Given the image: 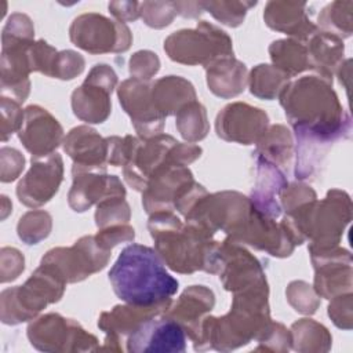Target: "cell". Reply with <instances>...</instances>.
<instances>
[{
  "label": "cell",
  "mask_w": 353,
  "mask_h": 353,
  "mask_svg": "<svg viewBox=\"0 0 353 353\" xmlns=\"http://www.w3.org/2000/svg\"><path fill=\"white\" fill-rule=\"evenodd\" d=\"M353 295L345 292L331 298L328 305V316L332 323L342 330H352L353 327Z\"/></svg>",
  "instance_id": "cell-50"
},
{
  "label": "cell",
  "mask_w": 353,
  "mask_h": 353,
  "mask_svg": "<svg viewBox=\"0 0 353 353\" xmlns=\"http://www.w3.org/2000/svg\"><path fill=\"white\" fill-rule=\"evenodd\" d=\"M131 218L128 203L121 196H110L97 204L95 223L98 229L114 225H125Z\"/></svg>",
  "instance_id": "cell-40"
},
{
  "label": "cell",
  "mask_w": 353,
  "mask_h": 353,
  "mask_svg": "<svg viewBox=\"0 0 353 353\" xmlns=\"http://www.w3.org/2000/svg\"><path fill=\"white\" fill-rule=\"evenodd\" d=\"M176 14L185 18H197L204 11L201 1H176Z\"/></svg>",
  "instance_id": "cell-56"
},
{
  "label": "cell",
  "mask_w": 353,
  "mask_h": 353,
  "mask_svg": "<svg viewBox=\"0 0 353 353\" xmlns=\"http://www.w3.org/2000/svg\"><path fill=\"white\" fill-rule=\"evenodd\" d=\"M34 28L32 19L26 14L15 12L6 22L1 40H33Z\"/></svg>",
  "instance_id": "cell-53"
},
{
  "label": "cell",
  "mask_w": 353,
  "mask_h": 353,
  "mask_svg": "<svg viewBox=\"0 0 353 353\" xmlns=\"http://www.w3.org/2000/svg\"><path fill=\"white\" fill-rule=\"evenodd\" d=\"M152 81L130 77L117 88L121 108L130 116L141 139H150L163 134L164 117L156 110L152 101Z\"/></svg>",
  "instance_id": "cell-16"
},
{
  "label": "cell",
  "mask_w": 353,
  "mask_h": 353,
  "mask_svg": "<svg viewBox=\"0 0 353 353\" xmlns=\"http://www.w3.org/2000/svg\"><path fill=\"white\" fill-rule=\"evenodd\" d=\"M33 40H1V95L22 103L30 92L29 50Z\"/></svg>",
  "instance_id": "cell-25"
},
{
  "label": "cell",
  "mask_w": 353,
  "mask_h": 353,
  "mask_svg": "<svg viewBox=\"0 0 353 353\" xmlns=\"http://www.w3.org/2000/svg\"><path fill=\"white\" fill-rule=\"evenodd\" d=\"M214 305L215 295L212 290L205 285H190L181 294L176 302H171L164 314L175 320L193 342V346H196L200 339L201 323L214 309Z\"/></svg>",
  "instance_id": "cell-26"
},
{
  "label": "cell",
  "mask_w": 353,
  "mask_h": 353,
  "mask_svg": "<svg viewBox=\"0 0 353 353\" xmlns=\"http://www.w3.org/2000/svg\"><path fill=\"white\" fill-rule=\"evenodd\" d=\"M65 287L66 283L52 269L40 263L22 285L1 291V321L8 325H17L36 319L50 303H55L62 298Z\"/></svg>",
  "instance_id": "cell-6"
},
{
  "label": "cell",
  "mask_w": 353,
  "mask_h": 353,
  "mask_svg": "<svg viewBox=\"0 0 353 353\" xmlns=\"http://www.w3.org/2000/svg\"><path fill=\"white\" fill-rule=\"evenodd\" d=\"M285 295L294 310L302 314H314L320 306V296L316 294L314 288L303 280L291 281L285 290Z\"/></svg>",
  "instance_id": "cell-42"
},
{
  "label": "cell",
  "mask_w": 353,
  "mask_h": 353,
  "mask_svg": "<svg viewBox=\"0 0 353 353\" xmlns=\"http://www.w3.org/2000/svg\"><path fill=\"white\" fill-rule=\"evenodd\" d=\"M251 212L250 197L232 190L203 196L185 216L204 232L215 236L222 232L226 237H233L245 223Z\"/></svg>",
  "instance_id": "cell-8"
},
{
  "label": "cell",
  "mask_w": 353,
  "mask_h": 353,
  "mask_svg": "<svg viewBox=\"0 0 353 353\" xmlns=\"http://www.w3.org/2000/svg\"><path fill=\"white\" fill-rule=\"evenodd\" d=\"M352 219V201L346 192L331 189L323 200L302 204L285 214L281 223L295 245L309 240V247L339 245L342 233Z\"/></svg>",
  "instance_id": "cell-5"
},
{
  "label": "cell",
  "mask_w": 353,
  "mask_h": 353,
  "mask_svg": "<svg viewBox=\"0 0 353 353\" xmlns=\"http://www.w3.org/2000/svg\"><path fill=\"white\" fill-rule=\"evenodd\" d=\"M208 90L223 99L241 94L248 83L247 66L234 55L219 58L205 66Z\"/></svg>",
  "instance_id": "cell-30"
},
{
  "label": "cell",
  "mask_w": 353,
  "mask_h": 353,
  "mask_svg": "<svg viewBox=\"0 0 353 353\" xmlns=\"http://www.w3.org/2000/svg\"><path fill=\"white\" fill-rule=\"evenodd\" d=\"M73 183L68 194V203L76 212L87 211L106 197H125V188L116 175H108L105 170L72 167Z\"/></svg>",
  "instance_id": "cell-22"
},
{
  "label": "cell",
  "mask_w": 353,
  "mask_h": 353,
  "mask_svg": "<svg viewBox=\"0 0 353 353\" xmlns=\"http://www.w3.org/2000/svg\"><path fill=\"white\" fill-rule=\"evenodd\" d=\"M58 51L46 40H37L30 46L29 59L32 72H40L48 77L52 74V68Z\"/></svg>",
  "instance_id": "cell-49"
},
{
  "label": "cell",
  "mask_w": 353,
  "mask_h": 353,
  "mask_svg": "<svg viewBox=\"0 0 353 353\" xmlns=\"http://www.w3.org/2000/svg\"><path fill=\"white\" fill-rule=\"evenodd\" d=\"M18 138L32 157L40 159L52 154L62 143L63 128L47 109L29 105L25 108Z\"/></svg>",
  "instance_id": "cell-23"
},
{
  "label": "cell",
  "mask_w": 353,
  "mask_h": 353,
  "mask_svg": "<svg viewBox=\"0 0 353 353\" xmlns=\"http://www.w3.org/2000/svg\"><path fill=\"white\" fill-rule=\"evenodd\" d=\"M171 302L152 306L132 303L116 305L109 312H102L98 320V327L105 332L106 336L103 346L99 349L123 352V339H127V336L146 320L161 314L171 305Z\"/></svg>",
  "instance_id": "cell-24"
},
{
  "label": "cell",
  "mask_w": 353,
  "mask_h": 353,
  "mask_svg": "<svg viewBox=\"0 0 353 353\" xmlns=\"http://www.w3.org/2000/svg\"><path fill=\"white\" fill-rule=\"evenodd\" d=\"M176 15L175 1H143L141 3V17L143 22L154 29L168 26Z\"/></svg>",
  "instance_id": "cell-43"
},
{
  "label": "cell",
  "mask_w": 353,
  "mask_h": 353,
  "mask_svg": "<svg viewBox=\"0 0 353 353\" xmlns=\"http://www.w3.org/2000/svg\"><path fill=\"white\" fill-rule=\"evenodd\" d=\"M255 160V185L251 192L252 207L269 218L277 219L281 215L280 193L288 185L285 174L279 165L252 153Z\"/></svg>",
  "instance_id": "cell-27"
},
{
  "label": "cell",
  "mask_w": 353,
  "mask_h": 353,
  "mask_svg": "<svg viewBox=\"0 0 353 353\" xmlns=\"http://www.w3.org/2000/svg\"><path fill=\"white\" fill-rule=\"evenodd\" d=\"M228 240L247 244L277 258L290 256L295 248L284 225L281 222L276 223L273 218L262 215L252 207V204L250 216L243 228Z\"/></svg>",
  "instance_id": "cell-21"
},
{
  "label": "cell",
  "mask_w": 353,
  "mask_h": 353,
  "mask_svg": "<svg viewBox=\"0 0 353 353\" xmlns=\"http://www.w3.org/2000/svg\"><path fill=\"white\" fill-rule=\"evenodd\" d=\"M254 152L279 167L288 165L294 153L291 131L283 124H273L268 127L263 135L258 139L256 149Z\"/></svg>",
  "instance_id": "cell-35"
},
{
  "label": "cell",
  "mask_w": 353,
  "mask_h": 353,
  "mask_svg": "<svg viewBox=\"0 0 353 353\" xmlns=\"http://www.w3.org/2000/svg\"><path fill=\"white\" fill-rule=\"evenodd\" d=\"M0 167H1V171H0L1 182L4 183L12 182L23 171L25 157L19 150L14 148L3 146L0 149Z\"/></svg>",
  "instance_id": "cell-52"
},
{
  "label": "cell",
  "mask_w": 353,
  "mask_h": 353,
  "mask_svg": "<svg viewBox=\"0 0 353 353\" xmlns=\"http://www.w3.org/2000/svg\"><path fill=\"white\" fill-rule=\"evenodd\" d=\"M291 77L273 65L259 63L250 72L248 85L252 95L261 99H276Z\"/></svg>",
  "instance_id": "cell-36"
},
{
  "label": "cell",
  "mask_w": 353,
  "mask_h": 353,
  "mask_svg": "<svg viewBox=\"0 0 353 353\" xmlns=\"http://www.w3.org/2000/svg\"><path fill=\"white\" fill-rule=\"evenodd\" d=\"M128 66L131 77L139 80H150L160 70V59L153 51L141 50L132 54Z\"/></svg>",
  "instance_id": "cell-48"
},
{
  "label": "cell",
  "mask_w": 353,
  "mask_h": 353,
  "mask_svg": "<svg viewBox=\"0 0 353 353\" xmlns=\"http://www.w3.org/2000/svg\"><path fill=\"white\" fill-rule=\"evenodd\" d=\"M305 44L309 51L312 70L325 80L332 81L334 73L343 62L345 46L342 39L319 29L305 41Z\"/></svg>",
  "instance_id": "cell-32"
},
{
  "label": "cell",
  "mask_w": 353,
  "mask_h": 353,
  "mask_svg": "<svg viewBox=\"0 0 353 353\" xmlns=\"http://www.w3.org/2000/svg\"><path fill=\"white\" fill-rule=\"evenodd\" d=\"M279 99L294 132L334 141L350 137L352 119L332 90V81L319 74L290 80Z\"/></svg>",
  "instance_id": "cell-1"
},
{
  "label": "cell",
  "mask_w": 353,
  "mask_h": 353,
  "mask_svg": "<svg viewBox=\"0 0 353 353\" xmlns=\"http://www.w3.org/2000/svg\"><path fill=\"white\" fill-rule=\"evenodd\" d=\"M125 346L131 353H181L186 350V334L163 312L131 332L125 339Z\"/></svg>",
  "instance_id": "cell-20"
},
{
  "label": "cell",
  "mask_w": 353,
  "mask_h": 353,
  "mask_svg": "<svg viewBox=\"0 0 353 353\" xmlns=\"http://www.w3.org/2000/svg\"><path fill=\"white\" fill-rule=\"evenodd\" d=\"M70 41L90 52H124L132 43V34L124 22L106 18L97 12L81 14L69 28Z\"/></svg>",
  "instance_id": "cell-11"
},
{
  "label": "cell",
  "mask_w": 353,
  "mask_h": 353,
  "mask_svg": "<svg viewBox=\"0 0 353 353\" xmlns=\"http://www.w3.org/2000/svg\"><path fill=\"white\" fill-rule=\"evenodd\" d=\"M175 125L181 137L189 143L204 139L210 131L205 108L199 101L188 103L176 113Z\"/></svg>",
  "instance_id": "cell-37"
},
{
  "label": "cell",
  "mask_w": 353,
  "mask_h": 353,
  "mask_svg": "<svg viewBox=\"0 0 353 353\" xmlns=\"http://www.w3.org/2000/svg\"><path fill=\"white\" fill-rule=\"evenodd\" d=\"M352 1H334L325 6L319 15L320 29L339 39L352 36Z\"/></svg>",
  "instance_id": "cell-38"
},
{
  "label": "cell",
  "mask_w": 353,
  "mask_h": 353,
  "mask_svg": "<svg viewBox=\"0 0 353 353\" xmlns=\"http://www.w3.org/2000/svg\"><path fill=\"white\" fill-rule=\"evenodd\" d=\"M269 288H252L233 294L229 313L222 317L205 316L194 350L229 352L258 341L269 328Z\"/></svg>",
  "instance_id": "cell-4"
},
{
  "label": "cell",
  "mask_w": 353,
  "mask_h": 353,
  "mask_svg": "<svg viewBox=\"0 0 353 353\" xmlns=\"http://www.w3.org/2000/svg\"><path fill=\"white\" fill-rule=\"evenodd\" d=\"M291 349L301 353H324L331 349L332 336L327 327L313 319H299L292 323Z\"/></svg>",
  "instance_id": "cell-34"
},
{
  "label": "cell",
  "mask_w": 353,
  "mask_h": 353,
  "mask_svg": "<svg viewBox=\"0 0 353 353\" xmlns=\"http://www.w3.org/2000/svg\"><path fill=\"white\" fill-rule=\"evenodd\" d=\"M152 101L156 110L165 119L188 103L197 101L193 84L181 76H164L152 83Z\"/></svg>",
  "instance_id": "cell-31"
},
{
  "label": "cell",
  "mask_w": 353,
  "mask_h": 353,
  "mask_svg": "<svg viewBox=\"0 0 353 353\" xmlns=\"http://www.w3.org/2000/svg\"><path fill=\"white\" fill-rule=\"evenodd\" d=\"M112 256L110 250L102 248L95 236H83L72 247H57L43 258V265L52 269L66 284L79 283L102 270Z\"/></svg>",
  "instance_id": "cell-10"
},
{
  "label": "cell",
  "mask_w": 353,
  "mask_h": 353,
  "mask_svg": "<svg viewBox=\"0 0 353 353\" xmlns=\"http://www.w3.org/2000/svg\"><path fill=\"white\" fill-rule=\"evenodd\" d=\"M164 51L174 62L204 68L214 61L233 55L232 39L221 28L200 21L194 29H181L164 40Z\"/></svg>",
  "instance_id": "cell-7"
},
{
  "label": "cell",
  "mask_w": 353,
  "mask_h": 353,
  "mask_svg": "<svg viewBox=\"0 0 353 353\" xmlns=\"http://www.w3.org/2000/svg\"><path fill=\"white\" fill-rule=\"evenodd\" d=\"M148 229L154 240V250L174 272L189 274L204 270L218 274L222 241L203 229L182 223L172 211L153 212Z\"/></svg>",
  "instance_id": "cell-2"
},
{
  "label": "cell",
  "mask_w": 353,
  "mask_h": 353,
  "mask_svg": "<svg viewBox=\"0 0 353 353\" xmlns=\"http://www.w3.org/2000/svg\"><path fill=\"white\" fill-rule=\"evenodd\" d=\"M316 199H317L316 192L310 186L302 182H294V183H288L281 190L280 205H281V210L285 211V214H290L298 207H301L302 204L313 201Z\"/></svg>",
  "instance_id": "cell-47"
},
{
  "label": "cell",
  "mask_w": 353,
  "mask_h": 353,
  "mask_svg": "<svg viewBox=\"0 0 353 353\" xmlns=\"http://www.w3.org/2000/svg\"><path fill=\"white\" fill-rule=\"evenodd\" d=\"M127 139L128 150L123 175L132 189L143 192L153 172L167 164L168 153L178 141L167 134H159L150 139L127 135Z\"/></svg>",
  "instance_id": "cell-13"
},
{
  "label": "cell",
  "mask_w": 353,
  "mask_h": 353,
  "mask_svg": "<svg viewBox=\"0 0 353 353\" xmlns=\"http://www.w3.org/2000/svg\"><path fill=\"white\" fill-rule=\"evenodd\" d=\"M109 281L121 301L142 306L171 302L179 285L157 251L142 244L127 245L120 252L109 270Z\"/></svg>",
  "instance_id": "cell-3"
},
{
  "label": "cell",
  "mask_w": 353,
  "mask_h": 353,
  "mask_svg": "<svg viewBox=\"0 0 353 353\" xmlns=\"http://www.w3.org/2000/svg\"><path fill=\"white\" fill-rule=\"evenodd\" d=\"M269 55L273 66L279 68L290 77L312 70L309 51L303 41L295 39L276 40L269 46Z\"/></svg>",
  "instance_id": "cell-33"
},
{
  "label": "cell",
  "mask_w": 353,
  "mask_h": 353,
  "mask_svg": "<svg viewBox=\"0 0 353 353\" xmlns=\"http://www.w3.org/2000/svg\"><path fill=\"white\" fill-rule=\"evenodd\" d=\"M84 66H85V61L81 54L73 50L58 51L51 77L59 79V80H72L84 70Z\"/></svg>",
  "instance_id": "cell-45"
},
{
  "label": "cell",
  "mask_w": 353,
  "mask_h": 353,
  "mask_svg": "<svg viewBox=\"0 0 353 353\" xmlns=\"http://www.w3.org/2000/svg\"><path fill=\"white\" fill-rule=\"evenodd\" d=\"M117 84L112 66L97 63L80 87L72 92V110L77 119L88 124L103 123L112 112L110 95Z\"/></svg>",
  "instance_id": "cell-12"
},
{
  "label": "cell",
  "mask_w": 353,
  "mask_h": 353,
  "mask_svg": "<svg viewBox=\"0 0 353 353\" xmlns=\"http://www.w3.org/2000/svg\"><path fill=\"white\" fill-rule=\"evenodd\" d=\"M307 250L314 268L313 288L320 298L352 292V254L347 250L339 245Z\"/></svg>",
  "instance_id": "cell-14"
},
{
  "label": "cell",
  "mask_w": 353,
  "mask_h": 353,
  "mask_svg": "<svg viewBox=\"0 0 353 353\" xmlns=\"http://www.w3.org/2000/svg\"><path fill=\"white\" fill-rule=\"evenodd\" d=\"M63 150L74 165L105 170L108 165V141L88 125L72 128L63 139Z\"/></svg>",
  "instance_id": "cell-28"
},
{
  "label": "cell",
  "mask_w": 353,
  "mask_h": 353,
  "mask_svg": "<svg viewBox=\"0 0 353 353\" xmlns=\"http://www.w3.org/2000/svg\"><path fill=\"white\" fill-rule=\"evenodd\" d=\"M306 6V3L269 1L265 7L263 19L270 29L290 34L295 40L305 43L319 30L309 19Z\"/></svg>",
  "instance_id": "cell-29"
},
{
  "label": "cell",
  "mask_w": 353,
  "mask_h": 353,
  "mask_svg": "<svg viewBox=\"0 0 353 353\" xmlns=\"http://www.w3.org/2000/svg\"><path fill=\"white\" fill-rule=\"evenodd\" d=\"M63 179V160L54 152L46 157H32L29 171L17 185L18 200L30 208L48 203L59 189Z\"/></svg>",
  "instance_id": "cell-17"
},
{
  "label": "cell",
  "mask_w": 353,
  "mask_h": 353,
  "mask_svg": "<svg viewBox=\"0 0 353 353\" xmlns=\"http://www.w3.org/2000/svg\"><path fill=\"white\" fill-rule=\"evenodd\" d=\"M110 14L120 22L135 21L141 17V3L135 1H113L109 3Z\"/></svg>",
  "instance_id": "cell-55"
},
{
  "label": "cell",
  "mask_w": 353,
  "mask_h": 353,
  "mask_svg": "<svg viewBox=\"0 0 353 353\" xmlns=\"http://www.w3.org/2000/svg\"><path fill=\"white\" fill-rule=\"evenodd\" d=\"M192 171L186 165L164 164L150 176L142 192V205L150 215L159 211H174L176 201L194 185Z\"/></svg>",
  "instance_id": "cell-18"
},
{
  "label": "cell",
  "mask_w": 353,
  "mask_h": 353,
  "mask_svg": "<svg viewBox=\"0 0 353 353\" xmlns=\"http://www.w3.org/2000/svg\"><path fill=\"white\" fill-rule=\"evenodd\" d=\"M25 269L22 252L14 247H3L0 251V280L8 283L19 277Z\"/></svg>",
  "instance_id": "cell-51"
},
{
  "label": "cell",
  "mask_w": 353,
  "mask_h": 353,
  "mask_svg": "<svg viewBox=\"0 0 353 353\" xmlns=\"http://www.w3.org/2000/svg\"><path fill=\"white\" fill-rule=\"evenodd\" d=\"M0 108H1V141L6 142L14 132L19 131L23 121L25 109L21 108L19 102L4 95H1L0 98Z\"/></svg>",
  "instance_id": "cell-46"
},
{
  "label": "cell",
  "mask_w": 353,
  "mask_h": 353,
  "mask_svg": "<svg viewBox=\"0 0 353 353\" xmlns=\"http://www.w3.org/2000/svg\"><path fill=\"white\" fill-rule=\"evenodd\" d=\"M201 4L216 21L226 26L236 28L243 23L248 8L254 7L256 1H201Z\"/></svg>",
  "instance_id": "cell-41"
},
{
  "label": "cell",
  "mask_w": 353,
  "mask_h": 353,
  "mask_svg": "<svg viewBox=\"0 0 353 353\" xmlns=\"http://www.w3.org/2000/svg\"><path fill=\"white\" fill-rule=\"evenodd\" d=\"M1 199H3V215H1V218L4 219V218L7 216V211H10V210L12 208V205H10V207L6 205V197H4V194L1 196Z\"/></svg>",
  "instance_id": "cell-57"
},
{
  "label": "cell",
  "mask_w": 353,
  "mask_h": 353,
  "mask_svg": "<svg viewBox=\"0 0 353 353\" xmlns=\"http://www.w3.org/2000/svg\"><path fill=\"white\" fill-rule=\"evenodd\" d=\"M26 335L30 345L41 352H92L101 347L95 335L87 332L76 320L59 313L33 319Z\"/></svg>",
  "instance_id": "cell-9"
},
{
  "label": "cell",
  "mask_w": 353,
  "mask_h": 353,
  "mask_svg": "<svg viewBox=\"0 0 353 353\" xmlns=\"http://www.w3.org/2000/svg\"><path fill=\"white\" fill-rule=\"evenodd\" d=\"M269 127L265 110L244 102H232L215 119L216 135L228 142L254 145Z\"/></svg>",
  "instance_id": "cell-19"
},
{
  "label": "cell",
  "mask_w": 353,
  "mask_h": 353,
  "mask_svg": "<svg viewBox=\"0 0 353 353\" xmlns=\"http://www.w3.org/2000/svg\"><path fill=\"white\" fill-rule=\"evenodd\" d=\"M135 239V230L128 223L125 225H114L105 229H99V232L95 234V240L98 244L105 248L110 250L120 243H130Z\"/></svg>",
  "instance_id": "cell-54"
},
{
  "label": "cell",
  "mask_w": 353,
  "mask_h": 353,
  "mask_svg": "<svg viewBox=\"0 0 353 353\" xmlns=\"http://www.w3.org/2000/svg\"><path fill=\"white\" fill-rule=\"evenodd\" d=\"M218 274L223 288L233 294L268 287L261 262L240 243L228 239L222 240Z\"/></svg>",
  "instance_id": "cell-15"
},
{
  "label": "cell",
  "mask_w": 353,
  "mask_h": 353,
  "mask_svg": "<svg viewBox=\"0 0 353 353\" xmlns=\"http://www.w3.org/2000/svg\"><path fill=\"white\" fill-rule=\"evenodd\" d=\"M256 352H276L284 353L291 349V332L281 323L272 321L266 332L256 341Z\"/></svg>",
  "instance_id": "cell-44"
},
{
  "label": "cell",
  "mask_w": 353,
  "mask_h": 353,
  "mask_svg": "<svg viewBox=\"0 0 353 353\" xmlns=\"http://www.w3.org/2000/svg\"><path fill=\"white\" fill-rule=\"evenodd\" d=\"M52 229V218L44 210L25 212L17 225L18 237L28 245H33L47 239Z\"/></svg>",
  "instance_id": "cell-39"
}]
</instances>
